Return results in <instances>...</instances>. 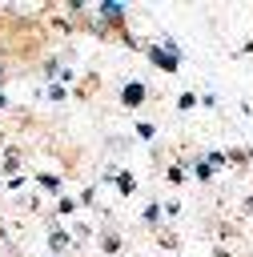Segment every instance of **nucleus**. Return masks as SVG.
<instances>
[{"label": "nucleus", "instance_id": "obj_2", "mask_svg": "<svg viewBox=\"0 0 253 257\" xmlns=\"http://www.w3.org/2000/svg\"><path fill=\"white\" fill-rule=\"evenodd\" d=\"M100 12H104L108 20H116V16H120V4H116V0H108V4H100Z\"/></svg>", "mask_w": 253, "mask_h": 257}, {"label": "nucleus", "instance_id": "obj_1", "mask_svg": "<svg viewBox=\"0 0 253 257\" xmlns=\"http://www.w3.org/2000/svg\"><path fill=\"white\" fill-rule=\"evenodd\" d=\"M141 92H145L141 84H129V88H124V104H141Z\"/></svg>", "mask_w": 253, "mask_h": 257}]
</instances>
